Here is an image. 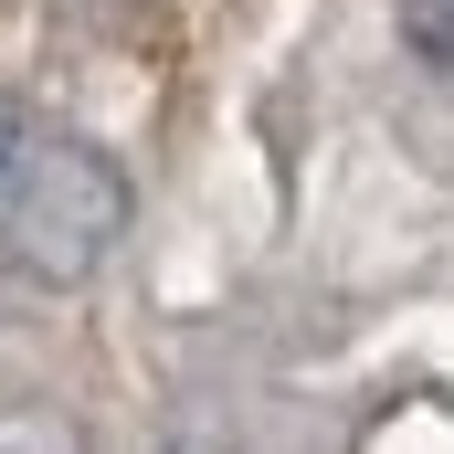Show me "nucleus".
I'll list each match as a JSON object with an SVG mask.
<instances>
[{
  "label": "nucleus",
  "mask_w": 454,
  "mask_h": 454,
  "mask_svg": "<svg viewBox=\"0 0 454 454\" xmlns=\"http://www.w3.org/2000/svg\"><path fill=\"white\" fill-rule=\"evenodd\" d=\"M127 232V169L96 137H32L0 191V264L21 286H85Z\"/></svg>",
  "instance_id": "nucleus-1"
},
{
  "label": "nucleus",
  "mask_w": 454,
  "mask_h": 454,
  "mask_svg": "<svg viewBox=\"0 0 454 454\" xmlns=\"http://www.w3.org/2000/svg\"><path fill=\"white\" fill-rule=\"evenodd\" d=\"M0 454H85V434H74L53 402H11V412H0Z\"/></svg>",
  "instance_id": "nucleus-2"
},
{
  "label": "nucleus",
  "mask_w": 454,
  "mask_h": 454,
  "mask_svg": "<svg viewBox=\"0 0 454 454\" xmlns=\"http://www.w3.org/2000/svg\"><path fill=\"white\" fill-rule=\"evenodd\" d=\"M402 43L444 74V64H454V0H402Z\"/></svg>",
  "instance_id": "nucleus-3"
},
{
  "label": "nucleus",
  "mask_w": 454,
  "mask_h": 454,
  "mask_svg": "<svg viewBox=\"0 0 454 454\" xmlns=\"http://www.w3.org/2000/svg\"><path fill=\"white\" fill-rule=\"evenodd\" d=\"M32 137H43V127H32V116L0 96V191H11V169H21V148H32Z\"/></svg>",
  "instance_id": "nucleus-4"
}]
</instances>
